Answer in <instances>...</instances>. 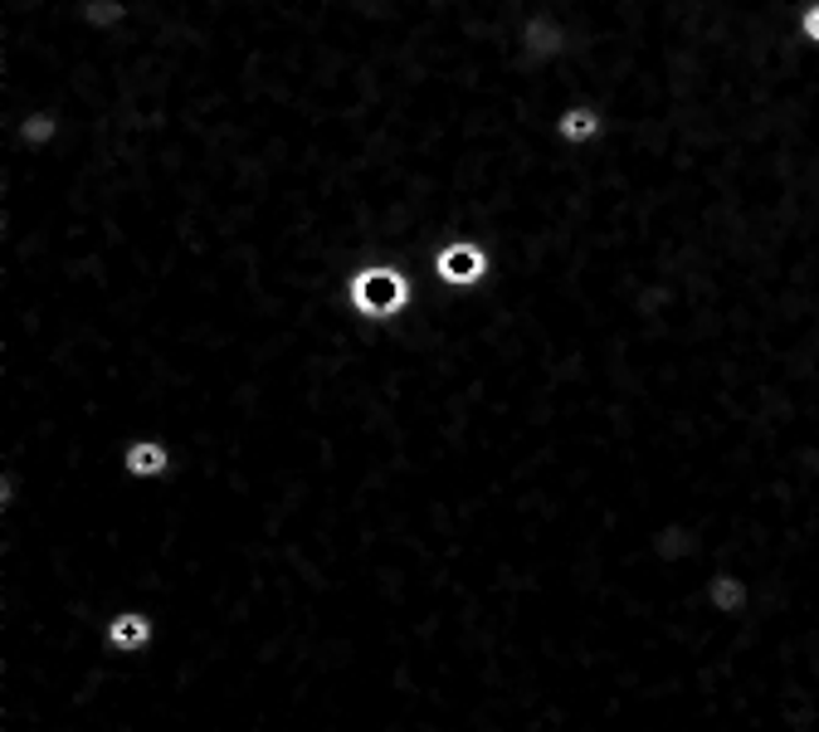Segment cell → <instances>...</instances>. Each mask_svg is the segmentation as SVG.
I'll return each instance as SVG.
<instances>
[{"instance_id": "6da1fadb", "label": "cell", "mask_w": 819, "mask_h": 732, "mask_svg": "<svg viewBox=\"0 0 819 732\" xmlns=\"http://www.w3.org/2000/svg\"><path fill=\"white\" fill-rule=\"evenodd\" d=\"M405 298H410V288L395 269H366V274H356V284H352V303L361 312H371V318L395 312Z\"/></svg>"}, {"instance_id": "7a4b0ae2", "label": "cell", "mask_w": 819, "mask_h": 732, "mask_svg": "<svg viewBox=\"0 0 819 732\" xmlns=\"http://www.w3.org/2000/svg\"><path fill=\"white\" fill-rule=\"evenodd\" d=\"M439 274H444L449 284H474L483 274V249H474V245L444 249V255H439Z\"/></svg>"}, {"instance_id": "3957f363", "label": "cell", "mask_w": 819, "mask_h": 732, "mask_svg": "<svg viewBox=\"0 0 819 732\" xmlns=\"http://www.w3.org/2000/svg\"><path fill=\"white\" fill-rule=\"evenodd\" d=\"M108 640H112V650H142V645L152 640V625H146L142 615H118V621L108 625Z\"/></svg>"}, {"instance_id": "277c9868", "label": "cell", "mask_w": 819, "mask_h": 732, "mask_svg": "<svg viewBox=\"0 0 819 732\" xmlns=\"http://www.w3.org/2000/svg\"><path fill=\"white\" fill-rule=\"evenodd\" d=\"M128 469L136 479L162 474V469H166V445H146V439H142V445H132L128 449Z\"/></svg>"}, {"instance_id": "5b68a950", "label": "cell", "mask_w": 819, "mask_h": 732, "mask_svg": "<svg viewBox=\"0 0 819 732\" xmlns=\"http://www.w3.org/2000/svg\"><path fill=\"white\" fill-rule=\"evenodd\" d=\"M712 605H717V611H741V605H747V586H741L737 577H717L712 581Z\"/></svg>"}, {"instance_id": "8992f818", "label": "cell", "mask_w": 819, "mask_h": 732, "mask_svg": "<svg viewBox=\"0 0 819 732\" xmlns=\"http://www.w3.org/2000/svg\"><path fill=\"white\" fill-rule=\"evenodd\" d=\"M561 132H566L571 142L595 138V113H566V118H561Z\"/></svg>"}, {"instance_id": "52a82bcc", "label": "cell", "mask_w": 819, "mask_h": 732, "mask_svg": "<svg viewBox=\"0 0 819 732\" xmlns=\"http://www.w3.org/2000/svg\"><path fill=\"white\" fill-rule=\"evenodd\" d=\"M805 29H810V35H819V5L810 10V20H805Z\"/></svg>"}]
</instances>
